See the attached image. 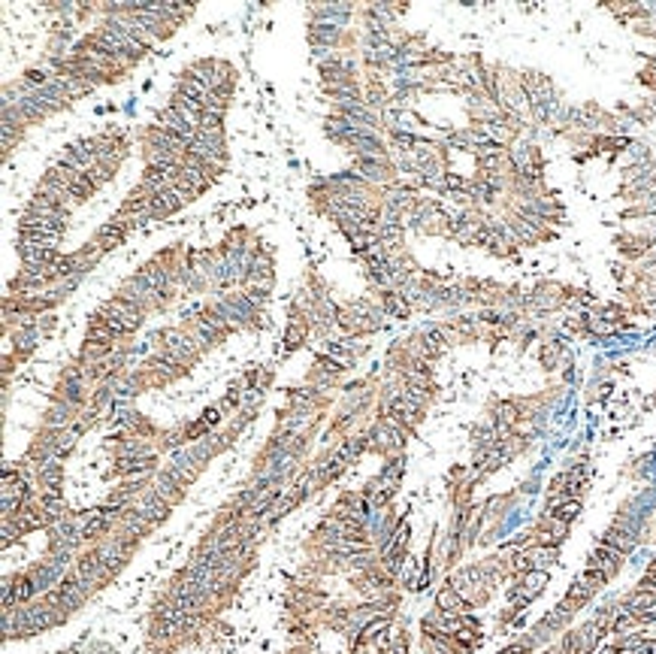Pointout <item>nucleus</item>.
<instances>
[{"instance_id":"6","label":"nucleus","mask_w":656,"mask_h":654,"mask_svg":"<svg viewBox=\"0 0 656 654\" xmlns=\"http://www.w3.org/2000/svg\"><path fill=\"white\" fill-rule=\"evenodd\" d=\"M112 339H115V334L109 330V325H106L103 315H94V318H91V325H88V343L106 346V343H112Z\"/></svg>"},{"instance_id":"12","label":"nucleus","mask_w":656,"mask_h":654,"mask_svg":"<svg viewBox=\"0 0 656 654\" xmlns=\"http://www.w3.org/2000/svg\"><path fill=\"white\" fill-rule=\"evenodd\" d=\"M146 512H148L151 518H164V515H167V503H160L157 497H151V500L146 503Z\"/></svg>"},{"instance_id":"2","label":"nucleus","mask_w":656,"mask_h":654,"mask_svg":"<svg viewBox=\"0 0 656 654\" xmlns=\"http://www.w3.org/2000/svg\"><path fill=\"white\" fill-rule=\"evenodd\" d=\"M620 560H623V551L617 548H611V546H602L590 555V570H599L602 576H614V572L620 570Z\"/></svg>"},{"instance_id":"1","label":"nucleus","mask_w":656,"mask_h":654,"mask_svg":"<svg viewBox=\"0 0 656 654\" xmlns=\"http://www.w3.org/2000/svg\"><path fill=\"white\" fill-rule=\"evenodd\" d=\"M157 127L164 130V134H169V137L181 139V143H185L188 149H191V143H194V139H197V134H200V130H197L194 125H188L185 118H181L179 113H173V109H169V106H167L164 113L157 115Z\"/></svg>"},{"instance_id":"11","label":"nucleus","mask_w":656,"mask_h":654,"mask_svg":"<svg viewBox=\"0 0 656 654\" xmlns=\"http://www.w3.org/2000/svg\"><path fill=\"white\" fill-rule=\"evenodd\" d=\"M385 309L390 312V315H397V318L409 315V303L402 300V294H385Z\"/></svg>"},{"instance_id":"9","label":"nucleus","mask_w":656,"mask_h":654,"mask_svg":"<svg viewBox=\"0 0 656 654\" xmlns=\"http://www.w3.org/2000/svg\"><path fill=\"white\" fill-rule=\"evenodd\" d=\"M605 546H611V548H617V551H629L632 548V533L629 530H623V527H614V530H608L605 533Z\"/></svg>"},{"instance_id":"4","label":"nucleus","mask_w":656,"mask_h":654,"mask_svg":"<svg viewBox=\"0 0 656 654\" xmlns=\"http://www.w3.org/2000/svg\"><path fill=\"white\" fill-rule=\"evenodd\" d=\"M124 237H127V230H124V227H118L115 221H109V225H103V227L97 230L94 246H100L103 251H112V249H118L121 243H124Z\"/></svg>"},{"instance_id":"13","label":"nucleus","mask_w":656,"mask_h":654,"mask_svg":"<svg viewBox=\"0 0 656 654\" xmlns=\"http://www.w3.org/2000/svg\"><path fill=\"white\" fill-rule=\"evenodd\" d=\"M15 600H27L30 597V593H34V585H30V579H18L15 581Z\"/></svg>"},{"instance_id":"8","label":"nucleus","mask_w":656,"mask_h":654,"mask_svg":"<svg viewBox=\"0 0 656 654\" xmlns=\"http://www.w3.org/2000/svg\"><path fill=\"white\" fill-rule=\"evenodd\" d=\"M578 512H581V503H578V500H557V503L551 506V515L560 518L562 524H569V521L578 518Z\"/></svg>"},{"instance_id":"5","label":"nucleus","mask_w":656,"mask_h":654,"mask_svg":"<svg viewBox=\"0 0 656 654\" xmlns=\"http://www.w3.org/2000/svg\"><path fill=\"white\" fill-rule=\"evenodd\" d=\"M176 182H185L188 188H194L197 194H203V191L212 185V176L200 173V170H194V167H181L179 176H176Z\"/></svg>"},{"instance_id":"10","label":"nucleus","mask_w":656,"mask_h":654,"mask_svg":"<svg viewBox=\"0 0 656 654\" xmlns=\"http://www.w3.org/2000/svg\"><path fill=\"white\" fill-rule=\"evenodd\" d=\"M439 606L445 609V612H463V609H466V603H463L457 588H445V591L439 593Z\"/></svg>"},{"instance_id":"14","label":"nucleus","mask_w":656,"mask_h":654,"mask_svg":"<svg viewBox=\"0 0 656 654\" xmlns=\"http://www.w3.org/2000/svg\"><path fill=\"white\" fill-rule=\"evenodd\" d=\"M300 339H302V334H300L297 327H290V330H288V346H297Z\"/></svg>"},{"instance_id":"3","label":"nucleus","mask_w":656,"mask_h":654,"mask_svg":"<svg viewBox=\"0 0 656 654\" xmlns=\"http://www.w3.org/2000/svg\"><path fill=\"white\" fill-rule=\"evenodd\" d=\"M185 206L181 200L173 194V191H164V194H155L151 197V221H157V218H167V215H173V213H179V209Z\"/></svg>"},{"instance_id":"7","label":"nucleus","mask_w":656,"mask_h":654,"mask_svg":"<svg viewBox=\"0 0 656 654\" xmlns=\"http://www.w3.org/2000/svg\"><path fill=\"white\" fill-rule=\"evenodd\" d=\"M209 92H212V88H209L206 82H200L197 76H185V79L179 82V94H185V97H191V100H200V103H203V97H206Z\"/></svg>"}]
</instances>
